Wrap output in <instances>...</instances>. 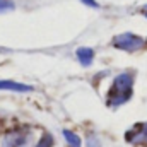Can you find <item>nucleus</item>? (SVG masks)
Segmentation results:
<instances>
[{"instance_id": "obj_4", "label": "nucleus", "mask_w": 147, "mask_h": 147, "mask_svg": "<svg viewBox=\"0 0 147 147\" xmlns=\"http://www.w3.org/2000/svg\"><path fill=\"white\" fill-rule=\"evenodd\" d=\"M0 89H7V91H17V92H28L33 87L19 84V82H12V80H0Z\"/></svg>"}, {"instance_id": "obj_2", "label": "nucleus", "mask_w": 147, "mask_h": 147, "mask_svg": "<svg viewBox=\"0 0 147 147\" xmlns=\"http://www.w3.org/2000/svg\"><path fill=\"white\" fill-rule=\"evenodd\" d=\"M142 45H144V39L140 36L132 34V33H125V34H121V36L115 38V46L120 48V50L134 51V50H139Z\"/></svg>"}, {"instance_id": "obj_5", "label": "nucleus", "mask_w": 147, "mask_h": 147, "mask_svg": "<svg viewBox=\"0 0 147 147\" xmlns=\"http://www.w3.org/2000/svg\"><path fill=\"white\" fill-rule=\"evenodd\" d=\"M77 57H79L82 65H89L91 60L94 58V51L91 48H80V50H77Z\"/></svg>"}, {"instance_id": "obj_8", "label": "nucleus", "mask_w": 147, "mask_h": 147, "mask_svg": "<svg viewBox=\"0 0 147 147\" xmlns=\"http://www.w3.org/2000/svg\"><path fill=\"white\" fill-rule=\"evenodd\" d=\"M135 130V128H134ZM135 137H139V139H144L147 142V125H144V127H139L137 130H135Z\"/></svg>"}, {"instance_id": "obj_1", "label": "nucleus", "mask_w": 147, "mask_h": 147, "mask_svg": "<svg viewBox=\"0 0 147 147\" xmlns=\"http://www.w3.org/2000/svg\"><path fill=\"white\" fill-rule=\"evenodd\" d=\"M132 86H134V79L130 74H121L115 79L113 86H111L110 92H108V103L110 106H118L121 103H125L130 94H132Z\"/></svg>"}, {"instance_id": "obj_10", "label": "nucleus", "mask_w": 147, "mask_h": 147, "mask_svg": "<svg viewBox=\"0 0 147 147\" xmlns=\"http://www.w3.org/2000/svg\"><path fill=\"white\" fill-rule=\"evenodd\" d=\"M82 2H84V3H87L89 7H98V3H96L94 0H82Z\"/></svg>"}, {"instance_id": "obj_9", "label": "nucleus", "mask_w": 147, "mask_h": 147, "mask_svg": "<svg viewBox=\"0 0 147 147\" xmlns=\"http://www.w3.org/2000/svg\"><path fill=\"white\" fill-rule=\"evenodd\" d=\"M14 9V3L7 2V0H0V12H7V10H12Z\"/></svg>"}, {"instance_id": "obj_6", "label": "nucleus", "mask_w": 147, "mask_h": 147, "mask_svg": "<svg viewBox=\"0 0 147 147\" xmlns=\"http://www.w3.org/2000/svg\"><path fill=\"white\" fill-rule=\"evenodd\" d=\"M63 137H65V140H67V144L70 147H80V137L77 135V134H74L72 130H63Z\"/></svg>"}, {"instance_id": "obj_3", "label": "nucleus", "mask_w": 147, "mask_h": 147, "mask_svg": "<svg viewBox=\"0 0 147 147\" xmlns=\"http://www.w3.org/2000/svg\"><path fill=\"white\" fill-rule=\"evenodd\" d=\"M29 146V135L24 132H12L3 139V147H28Z\"/></svg>"}, {"instance_id": "obj_7", "label": "nucleus", "mask_w": 147, "mask_h": 147, "mask_svg": "<svg viewBox=\"0 0 147 147\" xmlns=\"http://www.w3.org/2000/svg\"><path fill=\"white\" fill-rule=\"evenodd\" d=\"M53 146V137H50V135H43L41 139H39V142H38L36 147H51Z\"/></svg>"}]
</instances>
